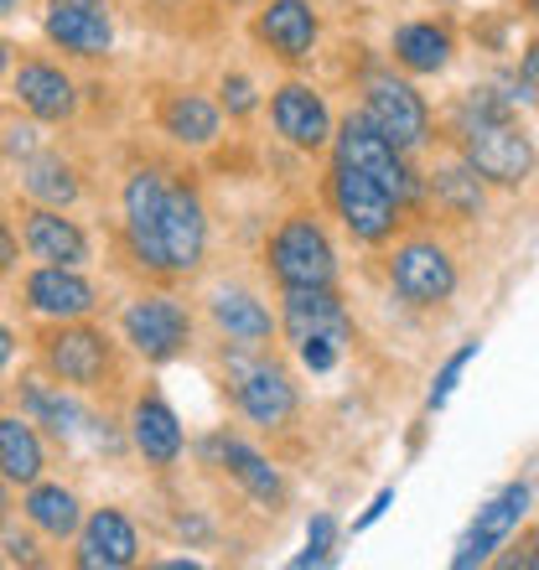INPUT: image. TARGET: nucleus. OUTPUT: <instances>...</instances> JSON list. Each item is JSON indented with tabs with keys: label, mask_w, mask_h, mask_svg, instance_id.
Listing matches in <instances>:
<instances>
[{
	"label": "nucleus",
	"mask_w": 539,
	"mask_h": 570,
	"mask_svg": "<svg viewBox=\"0 0 539 570\" xmlns=\"http://www.w3.org/2000/svg\"><path fill=\"white\" fill-rule=\"evenodd\" d=\"M270 125L275 136L285 140L301 156H316V150L332 146V130H337V115H332L327 94L306 83V78H285L281 89H270Z\"/></svg>",
	"instance_id": "obj_12"
},
{
	"label": "nucleus",
	"mask_w": 539,
	"mask_h": 570,
	"mask_svg": "<svg viewBox=\"0 0 539 570\" xmlns=\"http://www.w3.org/2000/svg\"><path fill=\"white\" fill-rule=\"evenodd\" d=\"M27 306L52 322H78L99 306V291L78 265H42L27 275Z\"/></svg>",
	"instance_id": "obj_23"
},
{
	"label": "nucleus",
	"mask_w": 539,
	"mask_h": 570,
	"mask_svg": "<svg viewBox=\"0 0 539 570\" xmlns=\"http://www.w3.org/2000/svg\"><path fill=\"white\" fill-rule=\"evenodd\" d=\"M394 509V488H379L374 498H369V509L359 513V519H353V534H363V529H374L379 519H384V513Z\"/></svg>",
	"instance_id": "obj_36"
},
{
	"label": "nucleus",
	"mask_w": 539,
	"mask_h": 570,
	"mask_svg": "<svg viewBox=\"0 0 539 570\" xmlns=\"http://www.w3.org/2000/svg\"><path fill=\"white\" fill-rule=\"evenodd\" d=\"M218 109H224V120H249L259 109V89H255V78L249 73H224L218 78Z\"/></svg>",
	"instance_id": "obj_31"
},
{
	"label": "nucleus",
	"mask_w": 539,
	"mask_h": 570,
	"mask_svg": "<svg viewBox=\"0 0 539 570\" xmlns=\"http://www.w3.org/2000/svg\"><path fill=\"white\" fill-rule=\"evenodd\" d=\"M42 466H47V451L37 425L21 421V415H0V478L16 482V488H31L42 478Z\"/></svg>",
	"instance_id": "obj_27"
},
{
	"label": "nucleus",
	"mask_w": 539,
	"mask_h": 570,
	"mask_svg": "<svg viewBox=\"0 0 539 570\" xmlns=\"http://www.w3.org/2000/svg\"><path fill=\"white\" fill-rule=\"evenodd\" d=\"M0 11H16V0H0Z\"/></svg>",
	"instance_id": "obj_45"
},
{
	"label": "nucleus",
	"mask_w": 539,
	"mask_h": 570,
	"mask_svg": "<svg viewBox=\"0 0 539 570\" xmlns=\"http://www.w3.org/2000/svg\"><path fill=\"white\" fill-rule=\"evenodd\" d=\"M281 332L291 337V347L306 343V337L353 347L359 322L347 312V301L337 296V285H312V291H281Z\"/></svg>",
	"instance_id": "obj_16"
},
{
	"label": "nucleus",
	"mask_w": 539,
	"mask_h": 570,
	"mask_svg": "<svg viewBox=\"0 0 539 570\" xmlns=\"http://www.w3.org/2000/svg\"><path fill=\"white\" fill-rule=\"evenodd\" d=\"M493 566L503 570H539V524H519L513 540L493 556Z\"/></svg>",
	"instance_id": "obj_33"
},
{
	"label": "nucleus",
	"mask_w": 539,
	"mask_h": 570,
	"mask_svg": "<svg viewBox=\"0 0 539 570\" xmlns=\"http://www.w3.org/2000/svg\"><path fill=\"white\" fill-rule=\"evenodd\" d=\"M525 16H535L539 21V0H525Z\"/></svg>",
	"instance_id": "obj_44"
},
{
	"label": "nucleus",
	"mask_w": 539,
	"mask_h": 570,
	"mask_svg": "<svg viewBox=\"0 0 539 570\" xmlns=\"http://www.w3.org/2000/svg\"><path fill=\"white\" fill-rule=\"evenodd\" d=\"M6 150H11V156H37V130H31V125H16L11 136H6Z\"/></svg>",
	"instance_id": "obj_38"
},
{
	"label": "nucleus",
	"mask_w": 539,
	"mask_h": 570,
	"mask_svg": "<svg viewBox=\"0 0 539 570\" xmlns=\"http://www.w3.org/2000/svg\"><path fill=\"white\" fill-rule=\"evenodd\" d=\"M347 347L343 343H327V337H306V343H296V358L301 368H312V374H332L337 363H343Z\"/></svg>",
	"instance_id": "obj_34"
},
{
	"label": "nucleus",
	"mask_w": 539,
	"mask_h": 570,
	"mask_svg": "<svg viewBox=\"0 0 539 570\" xmlns=\"http://www.w3.org/2000/svg\"><path fill=\"white\" fill-rule=\"evenodd\" d=\"M359 109L369 115L374 130H384V136L404 150V156H420L435 136L425 94H420L415 78L400 73L394 62H369L359 73Z\"/></svg>",
	"instance_id": "obj_5"
},
{
	"label": "nucleus",
	"mask_w": 539,
	"mask_h": 570,
	"mask_svg": "<svg viewBox=\"0 0 539 570\" xmlns=\"http://www.w3.org/2000/svg\"><path fill=\"white\" fill-rule=\"evenodd\" d=\"M16 255H21V244H16V234H11V224L0 218V275L16 265Z\"/></svg>",
	"instance_id": "obj_39"
},
{
	"label": "nucleus",
	"mask_w": 539,
	"mask_h": 570,
	"mask_svg": "<svg viewBox=\"0 0 539 570\" xmlns=\"http://www.w3.org/2000/svg\"><path fill=\"white\" fill-rule=\"evenodd\" d=\"M193 306H182L177 296L166 291H140L120 312V332L125 343L140 353L146 363H171L193 347Z\"/></svg>",
	"instance_id": "obj_9"
},
{
	"label": "nucleus",
	"mask_w": 539,
	"mask_h": 570,
	"mask_svg": "<svg viewBox=\"0 0 539 570\" xmlns=\"http://www.w3.org/2000/svg\"><path fill=\"white\" fill-rule=\"evenodd\" d=\"M255 42L285 68H306L322 47V16L312 0H265L255 16Z\"/></svg>",
	"instance_id": "obj_14"
},
{
	"label": "nucleus",
	"mask_w": 539,
	"mask_h": 570,
	"mask_svg": "<svg viewBox=\"0 0 539 570\" xmlns=\"http://www.w3.org/2000/svg\"><path fill=\"white\" fill-rule=\"evenodd\" d=\"M21 193L31 203H42V208H74L78 197H84V181H78L74 161H62V156H27Z\"/></svg>",
	"instance_id": "obj_29"
},
{
	"label": "nucleus",
	"mask_w": 539,
	"mask_h": 570,
	"mask_svg": "<svg viewBox=\"0 0 539 570\" xmlns=\"http://www.w3.org/2000/svg\"><path fill=\"white\" fill-rule=\"evenodd\" d=\"M384 281L390 296L410 312H441L462 291V259L435 228H415L384 244Z\"/></svg>",
	"instance_id": "obj_2"
},
{
	"label": "nucleus",
	"mask_w": 539,
	"mask_h": 570,
	"mask_svg": "<svg viewBox=\"0 0 539 570\" xmlns=\"http://www.w3.org/2000/svg\"><path fill=\"white\" fill-rule=\"evenodd\" d=\"M478 353H482V343L478 337H467L457 353H447V363L435 368V379H431V390H425V415H441V410L451 405V394H457V384H462V374L478 363Z\"/></svg>",
	"instance_id": "obj_30"
},
{
	"label": "nucleus",
	"mask_w": 539,
	"mask_h": 570,
	"mask_svg": "<svg viewBox=\"0 0 539 570\" xmlns=\"http://www.w3.org/2000/svg\"><path fill=\"white\" fill-rule=\"evenodd\" d=\"M488 203H493V187L472 171V166L451 150L425 171V208L441 218V224H478L488 218Z\"/></svg>",
	"instance_id": "obj_18"
},
{
	"label": "nucleus",
	"mask_w": 539,
	"mask_h": 570,
	"mask_svg": "<svg viewBox=\"0 0 539 570\" xmlns=\"http://www.w3.org/2000/svg\"><path fill=\"white\" fill-rule=\"evenodd\" d=\"M27 519L31 529H42L47 540H74L78 524H84V503H78L74 488H62V482H31V493H27Z\"/></svg>",
	"instance_id": "obj_26"
},
{
	"label": "nucleus",
	"mask_w": 539,
	"mask_h": 570,
	"mask_svg": "<svg viewBox=\"0 0 539 570\" xmlns=\"http://www.w3.org/2000/svg\"><path fill=\"white\" fill-rule=\"evenodd\" d=\"M21 410H27L31 425L52 431L58 441H74V435L89 425L84 405H78L74 394H62V384H21Z\"/></svg>",
	"instance_id": "obj_28"
},
{
	"label": "nucleus",
	"mask_w": 539,
	"mask_h": 570,
	"mask_svg": "<svg viewBox=\"0 0 539 570\" xmlns=\"http://www.w3.org/2000/svg\"><path fill=\"white\" fill-rule=\"evenodd\" d=\"M322 203H327V213L347 228V239L363 244V249H384V244H394L404 234L400 197H394L384 181H374L369 171H359V166H347V161L327 166Z\"/></svg>",
	"instance_id": "obj_4"
},
{
	"label": "nucleus",
	"mask_w": 539,
	"mask_h": 570,
	"mask_svg": "<svg viewBox=\"0 0 539 570\" xmlns=\"http://www.w3.org/2000/svg\"><path fill=\"white\" fill-rule=\"evenodd\" d=\"M224 6H244V0H224Z\"/></svg>",
	"instance_id": "obj_46"
},
{
	"label": "nucleus",
	"mask_w": 539,
	"mask_h": 570,
	"mask_svg": "<svg viewBox=\"0 0 539 570\" xmlns=\"http://www.w3.org/2000/svg\"><path fill=\"white\" fill-rule=\"evenodd\" d=\"M234 410L255 431H291L301 415V384L281 358H270V347H239V368L228 379Z\"/></svg>",
	"instance_id": "obj_8"
},
{
	"label": "nucleus",
	"mask_w": 539,
	"mask_h": 570,
	"mask_svg": "<svg viewBox=\"0 0 539 570\" xmlns=\"http://www.w3.org/2000/svg\"><path fill=\"white\" fill-rule=\"evenodd\" d=\"M74 560L84 570H125L140 560V529L125 509H94L78 524V550Z\"/></svg>",
	"instance_id": "obj_20"
},
{
	"label": "nucleus",
	"mask_w": 539,
	"mask_h": 570,
	"mask_svg": "<svg viewBox=\"0 0 539 570\" xmlns=\"http://www.w3.org/2000/svg\"><path fill=\"white\" fill-rule=\"evenodd\" d=\"M42 363L68 390H105L115 379V343L78 316V322H58L42 337Z\"/></svg>",
	"instance_id": "obj_11"
},
{
	"label": "nucleus",
	"mask_w": 539,
	"mask_h": 570,
	"mask_svg": "<svg viewBox=\"0 0 539 570\" xmlns=\"http://www.w3.org/2000/svg\"><path fill=\"white\" fill-rule=\"evenodd\" d=\"M130 446L135 456L156 472H171L187 451V431H182V415L166 405L161 390H140L130 405Z\"/></svg>",
	"instance_id": "obj_19"
},
{
	"label": "nucleus",
	"mask_w": 539,
	"mask_h": 570,
	"mask_svg": "<svg viewBox=\"0 0 539 570\" xmlns=\"http://www.w3.org/2000/svg\"><path fill=\"white\" fill-rule=\"evenodd\" d=\"M197 456H203V466H218V472L265 513L285 509V498H291L285 493V472L270 462L255 441H244V435H234V431H213L197 441Z\"/></svg>",
	"instance_id": "obj_10"
},
{
	"label": "nucleus",
	"mask_w": 539,
	"mask_h": 570,
	"mask_svg": "<svg viewBox=\"0 0 539 570\" xmlns=\"http://www.w3.org/2000/svg\"><path fill=\"white\" fill-rule=\"evenodd\" d=\"M177 534H182V540H197V544H203V540H208V519L187 513V519H177Z\"/></svg>",
	"instance_id": "obj_40"
},
{
	"label": "nucleus",
	"mask_w": 539,
	"mask_h": 570,
	"mask_svg": "<svg viewBox=\"0 0 539 570\" xmlns=\"http://www.w3.org/2000/svg\"><path fill=\"white\" fill-rule=\"evenodd\" d=\"M332 556H337V519H332V513H316L312 524H306V550L296 556V570L332 566Z\"/></svg>",
	"instance_id": "obj_32"
},
{
	"label": "nucleus",
	"mask_w": 539,
	"mask_h": 570,
	"mask_svg": "<svg viewBox=\"0 0 539 570\" xmlns=\"http://www.w3.org/2000/svg\"><path fill=\"white\" fill-rule=\"evenodd\" d=\"M156 125L182 150H213L224 140V109H218L213 94H197V89L166 94L161 109H156Z\"/></svg>",
	"instance_id": "obj_22"
},
{
	"label": "nucleus",
	"mask_w": 539,
	"mask_h": 570,
	"mask_svg": "<svg viewBox=\"0 0 539 570\" xmlns=\"http://www.w3.org/2000/svg\"><path fill=\"white\" fill-rule=\"evenodd\" d=\"M265 275L281 291L337 285V244L312 208H291L265 239Z\"/></svg>",
	"instance_id": "obj_6"
},
{
	"label": "nucleus",
	"mask_w": 539,
	"mask_h": 570,
	"mask_svg": "<svg viewBox=\"0 0 539 570\" xmlns=\"http://www.w3.org/2000/svg\"><path fill=\"white\" fill-rule=\"evenodd\" d=\"M16 99L37 115V120L47 125H58V120H74V109H78V89H74V78L62 73L58 62H42V58H31L16 68Z\"/></svg>",
	"instance_id": "obj_25"
},
{
	"label": "nucleus",
	"mask_w": 539,
	"mask_h": 570,
	"mask_svg": "<svg viewBox=\"0 0 539 570\" xmlns=\"http://www.w3.org/2000/svg\"><path fill=\"white\" fill-rule=\"evenodd\" d=\"M529 503H535V488H529L525 478L509 482V488H498V493L478 509V519L467 524L462 544H457V556H451V570L493 566V556L513 540V529L529 519Z\"/></svg>",
	"instance_id": "obj_13"
},
{
	"label": "nucleus",
	"mask_w": 539,
	"mask_h": 570,
	"mask_svg": "<svg viewBox=\"0 0 539 570\" xmlns=\"http://www.w3.org/2000/svg\"><path fill=\"white\" fill-rule=\"evenodd\" d=\"M327 150H332V161H347V166H359V171H369L374 181H384V187L400 197L404 213L425 208V171H415V161H410L384 130H374L363 109H353V115L337 120Z\"/></svg>",
	"instance_id": "obj_7"
},
{
	"label": "nucleus",
	"mask_w": 539,
	"mask_h": 570,
	"mask_svg": "<svg viewBox=\"0 0 539 570\" xmlns=\"http://www.w3.org/2000/svg\"><path fill=\"white\" fill-rule=\"evenodd\" d=\"M11 358H16V332L6 327V322H0V368H6Z\"/></svg>",
	"instance_id": "obj_41"
},
{
	"label": "nucleus",
	"mask_w": 539,
	"mask_h": 570,
	"mask_svg": "<svg viewBox=\"0 0 539 570\" xmlns=\"http://www.w3.org/2000/svg\"><path fill=\"white\" fill-rule=\"evenodd\" d=\"M390 62L410 78H441L457 62V31L435 16H420V21H400L390 37Z\"/></svg>",
	"instance_id": "obj_21"
},
{
	"label": "nucleus",
	"mask_w": 539,
	"mask_h": 570,
	"mask_svg": "<svg viewBox=\"0 0 539 570\" xmlns=\"http://www.w3.org/2000/svg\"><path fill=\"white\" fill-rule=\"evenodd\" d=\"M21 239H27L31 259H42V265H89V234L74 218H62V208L37 203L21 224Z\"/></svg>",
	"instance_id": "obj_24"
},
{
	"label": "nucleus",
	"mask_w": 539,
	"mask_h": 570,
	"mask_svg": "<svg viewBox=\"0 0 539 570\" xmlns=\"http://www.w3.org/2000/svg\"><path fill=\"white\" fill-rule=\"evenodd\" d=\"M120 234L146 275H161V281L197 275L213 239L203 187L177 166H135L120 187Z\"/></svg>",
	"instance_id": "obj_1"
},
{
	"label": "nucleus",
	"mask_w": 539,
	"mask_h": 570,
	"mask_svg": "<svg viewBox=\"0 0 539 570\" xmlns=\"http://www.w3.org/2000/svg\"><path fill=\"white\" fill-rule=\"evenodd\" d=\"M6 513H11V482L0 478V519H6Z\"/></svg>",
	"instance_id": "obj_42"
},
{
	"label": "nucleus",
	"mask_w": 539,
	"mask_h": 570,
	"mask_svg": "<svg viewBox=\"0 0 539 570\" xmlns=\"http://www.w3.org/2000/svg\"><path fill=\"white\" fill-rule=\"evenodd\" d=\"M47 42L68 58H105L115 47V11L109 0H47Z\"/></svg>",
	"instance_id": "obj_17"
},
{
	"label": "nucleus",
	"mask_w": 539,
	"mask_h": 570,
	"mask_svg": "<svg viewBox=\"0 0 539 570\" xmlns=\"http://www.w3.org/2000/svg\"><path fill=\"white\" fill-rule=\"evenodd\" d=\"M208 322L228 347H270L281 337V312H270V301L255 285H213L208 291Z\"/></svg>",
	"instance_id": "obj_15"
},
{
	"label": "nucleus",
	"mask_w": 539,
	"mask_h": 570,
	"mask_svg": "<svg viewBox=\"0 0 539 570\" xmlns=\"http://www.w3.org/2000/svg\"><path fill=\"white\" fill-rule=\"evenodd\" d=\"M447 140L493 193H525L529 181L539 177V140L525 130L519 115L447 125Z\"/></svg>",
	"instance_id": "obj_3"
},
{
	"label": "nucleus",
	"mask_w": 539,
	"mask_h": 570,
	"mask_svg": "<svg viewBox=\"0 0 539 570\" xmlns=\"http://www.w3.org/2000/svg\"><path fill=\"white\" fill-rule=\"evenodd\" d=\"M6 560H11V566H37V544H31V534H6Z\"/></svg>",
	"instance_id": "obj_37"
},
{
	"label": "nucleus",
	"mask_w": 539,
	"mask_h": 570,
	"mask_svg": "<svg viewBox=\"0 0 539 570\" xmlns=\"http://www.w3.org/2000/svg\"><path fill=\"white\" fill-rule=\"evenodd\" d=\"M11 68V47H6V37H0V73Z\"/></svg>",
	"instance_id": "obj_43"
},
{
	"label": "nucleus",
	"mask_w": 539,
	"mask_h": 570,
	"mask_svg": "<svg viewBox=\"0 0 539 570\" xmlns=\"http://www.w3.org/2000/svg\"><path fill=\"white\" fill-rule=\"evenodd\" d=\"M513 73L525 83V105L539 109V31H529L525 47H519V62H513Z\"/></svg>",
	"instance_id": "obj_35"
}]
</instances>
